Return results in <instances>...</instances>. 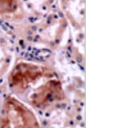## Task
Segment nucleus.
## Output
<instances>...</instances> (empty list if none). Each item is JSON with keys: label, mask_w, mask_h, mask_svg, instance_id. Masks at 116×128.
I'll use <instances>...</instances> for the list:
<instances>
[{"label": "nucleus", "mask_w": 116, "mask_h": 128, "mask_svg": "<svg viewBox=\"0 0 116 128\" xmlns=\"http://www.w3.org/2000/svg\"><path fill=\"white\" fill-rule=\"evenodd\" d=\"M1 128H41L34 112L12 96L5 100Z\"/></svg>", "instance_id": "f257e3e1"}, {"label": "nucleus", "mask_w": 116, "mask_h": 128, "mask_svg": "<svg viewBox=\"0 0 116 128\" xmlns=\"http://www.w3.org/2000/svg\"><path fill=\"white\" fill-rule=\"evenodd\" d=\"M48 69L31 63H20L12 70L10 76V84L18 90H25L41 77L47 75Z\"/></svg>", "instance_id": "f03ea898"}, {"label": "nucleus", "mask_w": 116, "mask_h": 128, "mask_svg": "<svg viewBox=\"0 0 116 128\" xmlns=\"http://www.w3.org/2000/svg\"><path fill=\"white\" fill-rule=\"evenodd\" d=\"M64 98L61 84L56 80H50L36 89L31 95L30 100L36 107H43Z\"/></svg>", "instance_id": "7ed1b4c3"}, {"label": "nucleus", "mask_w": 116, "mask_h": 128, "mask_svg": "<svg viewBox=\"0 0 116 128\" xmlns=\"http://www.w3.org/2000/svg\"><path fill=\"white\" fill-rule=\"evenodd\" d=\"M15 0H0V7H3V9H10L12 6Z\"/></svg>", "instance_id": "20e7f679"}]
</instances>
